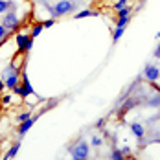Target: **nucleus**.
Returning <instances> with one entry per match:
<instances>
[{
  "label": "nucleus",
  "instance_id": "1",
  "mask_svg": "<svg viewBox=\"0 0 160 160\" xmlns=\"http://www.w3.org/2000/svg\"><path fill=\"white\" fill-rule=\"evenodd\" d=\"M46 9L50 11V15L53 17V18H59V17H64L68 15V13H72L74 9H76V4L74 2H70V0H61V2H57L55 6H44Z\"/></svg>",
  "mask_w": 160,
  "mask_h": 160
},
{
  "label": "nucleus",
  "instance_id": "2",
  "mask_svg": "<svg viewBox=\"0 0 160 160\" xmlns=\"http://www.w3.org/2000/svg\"><path fill=\"white\" fill-rule=\"evenodd\" d=\"M70 157L74 160H85L88 158V144L87 142H78L74 147H70Z\"/></svg>",
  "mask_w": 160,
  "mask_h": 160
},
{
  "label": "nucleus",
  "instance_id": "3",
  "mask_svg": "<svg viewBox=\"0 0 160 160\" xmlns=\"http://www.w3.org/2000/svg\"><path fill=\"white\" fill-rule=\"evenodd\" d=\"M2 26H4L6 30H11V32L18 28V17L15 15V11H9V13H6L4 20H2Z\"/></svg>",
  "mask_w": 160,
  "mask_h": 160
},
{
  "label": "nucleus",
  "instance_id": "4",
  "mask_svg": "<svg viewBox=\"0 0 160 160\" xmlns=\"http://www.w3.org/2000/svg\"><path fill=\"white\" fill-rule=\"evenodd\" d=\"M144 76H145L147 81L155 83V81H158V78H160V68L155 66V64H147V66L144 68Z\"/></svg>",
  "mask_w": 160,
  "mask_h": 160
},
{
  "label": "nucleus",
  "instance_id": "5",
  "mask_svg": "<svg viewBox=\"0 0 160 160\" xmlns=\"http://www.w3.org/2000/svg\"><path fill=\"white\" fill-rule=\"evenodd\" d=\"M35 120H37V118H28V120H24V122L20 123V127H18V134H20V136H24V134L32 129V125L35 123Z\"/></svg>",
  "mask_w": 160,
  "mask_h": 160
},
{
  "label": "nucleus",
  "instance_id": "6",
  "mask_svg": "<svg viewBox=\"0 0 160 160\" xmlns=\"http://www.w3.org/2000/svg\"><path fill=\"white\" fill-rule=\"evenodd\" d=\"M28 39H30V35H26V33H18V35H17V44H18V52H24V48H26V42H28Z\"/></svg>",
  "mask_w": 160,
  "mask_h": 160
},
{
  "label": "nucleus",
  "instance_id": "7",
  "mask_svg": "<svg viewBox=\"0 0 160 160\" xmlns=\"http://www.w3.org/2000/svg\"><path fill=\"white\" fill-rule=\"evenodd\" d=\"M131 132H132L134 136L142 138V136H144V127H142L140 123H131Z\"/></svg>",
  "mask_w": 160,
  "mask_h": 160
},
{
  "label": "nucleus",
  "instance_id": "8",
  "mask_svg": "<svg viewBox=\"0 0 160 160\" xmlns=\"http://www.w3.org/2000/svg\"><path fill=\"white\" fill-rule=\"evenodd\" d=\"M76 18H85V17H99V11H90V9H83L79 13H76Z\"/></svg>",
  "mask_w": 160,
  "mask_h": 160
},
{
  "label": "nucleus",
  "instance_id": "9",
  "mask_svg": "<svg viewBox=\"0 0 160 160\" xmlns=\"http://www.w3.org/2000/svg\"><path fill=\"white\" fill-rule=\"evenodd\" d=\"M18 147H20V142H17V144L13 145V147H11L9 151H8V155H4V158H6V160L15 158V157H17V153H18Z\"/></svg>",
  "mask_w": 160,
  "mask_h": 160
},
{
  "label": "nucleus",
  "instance_id": "10",
  "mask_svg": "<svg viewBox=\"0 0 160 160\" xmlns=\"http://www.w3.org/2000/svg\"><path fill=\"white\" fill-rule=\"evenodd\" d=\"M136 105H138V101H136V99H129L127 103H125V105H123V107L120 109V116H122V114H125V112H127L129 109H132V107H136Z\"/></svg>",
  "mask_w": 160,
  "mask_h": 160
},
{
  "label": "nucleus",
  "instance_id": "11",
  "mask_svg": "<svg viewBox=\"0 0 160 160\" xmlns=\"http://www.w3.org/2000/svg\"><path fill=\"white\" fill-rule=\"evenodd\" d=\"M129 20H131V15H127V17H118L116 26H118V28H125V26L129 24Z\"/></svg>",
  "mask_w": 160,
  "mask_h": 160
},
{
  "label": "nucleus",
  "instance_id": "12",
  "mask_svg": "<svg viewBox=\"0 0 160 160\" xmlns=\"http://www.w3.org/2000/svg\"><path fill=\"white\" fill-rule=\"evenodd\" d=\"M11 6H13V2H6V0H0V13H6L8 9H13Z\"/></svg>",
  "mask_w": 160,
  "mask_h": 160
},
{
  "label": "nucleus",
  "instance_id": "13",
  "mask_svg": "<svg viewBox=\"0 0 160 160\" xmlns=\"http://www.w3.org/2000/svg\"><path fill=\"white\" fill-rule=\"evenodd\" d=\"M123 30H125V28H118V26H116V30H114V33H112V41H114V42L120 41V37L123 35Z\"/></svg>",
  "mask_w": 160,
  "mask_h": 160
},
{
  "label": "nucleus",
  "instance_id": "14",
  "mask_svg": "<svg viewBox=\"0 0 160 160\" xmlns=\"http://www.w3.org/2000/svg\"><path fill=\"white\" fill-rule=\"evenodd\" d=\"M42 30H44V26H42V22H39L37 26H33V30H32V33H30V35H32V37H37V35L42 32Z\"/></svg>",
  "mask_w": 160,
  "mask_h": 160
},
{
  "label": "nucleus",
  "instance_id": "15",
  "mask_svg": "<svg viewBox=\"0 0 160 160\" xmlns=\"http://www.w3.org/2000/svg\"><path fill=\"white\" fill-rule=\"evenodd\" d=\"M111 158L112 160H123L125 157H123V153H122L120 149H114V151L111 153Z\"/></svg>",
  "mask_w": 160,
  "mask_h": 160
},
{
  "label": "nucleus",
  "instance_id": "16",
  "mask_svg": "<svg viewBox=\"0 0 160 160\" xmlns=\"http://www.w3.org/2000/svg\"><path fill=\"white\" fill-rule=\"evenodd\" d=\"M13 92H15V94H18V96H22V98L28 96V92H26V90H24V87H20V85L13 87Z\"/></svg>",
  "mask_w": 160,
  "mask_h": 160
},
{
  "label": "nucleus",
  "instance_id": "17",
  "mask_svg": "<svg viewBox=\"0 0 160 160\" xmlns=\"http://www.w3.org/2000/svg\"><path fill=\"white\" fill-rule=\"evenodd\" d=\"M131 9H132V8H129V6H123L122 9H118V17H127V15H131Z\"/></svg>",
  "mask_w": 160,
  "mask_h": 160
},
{
  "label": "nucleus",
  "instance_id": "18",
  "mask_svg": "<svg viewBox=\"0 0 160 160\" xmlns=\"http://www.w3.org/2000/svg\"><path fill=\"white\" fill-rule=\"evenodd\" d=\"M28 118H32V111L22 112V114H18V116H17V120H18V122H24V120H28Z\"/></svg>",
  "mask_w": 160,
  "mask_h": 160
},
{
  "label": "nucleus",
  "instance_id": "19",
  "mask_svg": "<svg viewBox=\"0 0 160 160\" xmlns=\"http://www.w3.org/2000/svg\"><path fill=\"white\" fill-rule=\"evenodd\" d=\"M125 4H127V0H118V2H116V4H114V9H116V11H118V9H122V8H123V6H125Z\"/></svg>",
  "mask_w": 160,
  "mask_h": 160
},
{
  "label": "nucleus",
  "instance_id": "20",
  "mask_svg": "<svg viewBox=\"0 0 160 160\" xmlns=\"http://www.w3.org/2000/svg\"><path fill=\"white\" fill-rule=\"evenodd\" d=\"M53 22H55V18L52 17V18H48V20H44V22H42V26H44V28H52V26H53Z\"/></svg>",
  "mask_w": 160,
  "mask_h": 160
},
{
  "label": "nucleus",
  "instance_id": "21",
  "mask_svg": "<svg viewBox=\"0 0 160 160\" xmlns=\"http://www.w3.org/2000/svg\"><path fill=\"white\" fill-rule=\"evenodd\" d=\"M92 145H94V147H98V145H101V138H98V136H94V138H92Z\"/></svg>",
  "mask_w": 160,
  "mask_h": 160
},
{
  "label": "nucleus",
  "instance_id": "22",
  "mask_svg": "<svg viewBox=\"0 0 160 160\" xmlns=\"http://www.w3.org/2000/svg\"><path fill=\"white\" fill-rule=\"evenodd\" d=\"M6 33H8V30H6V28L0 24V39H4V37H6Z\"/></svg>",
  "mask_w": 160,
  "mask_h": 160
},
{
  "label": "nucleus",
  "instance_id": "23",
  "mask_svg": "<svg viewBox=\"0 0 160 160\" xmlns=\"http://www.w3.org/2000/svg\"><path fill=\"white\" fill-rule=\"evenodd\" d=\"M155 57H158V59H160V44L157 46V50H155Z\"/></svg>",
  "mask_w": 160,
  "mask_h": 160
},
{
  "label": "nucleus",
  "instance_id": "24",
  "mask_svg": "<svg viewBox=\"0 0 160 160\" xmlns=\"http://www.w3.org/2000/svg\"><path fill=\"white\" fill-rule=\"evenodd\" d=\"M122 153H123V157H125V155L131 153V149H129V147H123V149H122Z\"/></svg>",
  "mask_w": 160,
  "mask_h": 160
},
{
  "label": "nucleus",
  "instance_id": "25",
  "mask_svg": "<svg viewBox=\"0 0 160 160\" xmlns=\"http://www.w3.org/2000/svg\"><path fill=\"white\" fill-rule=\"evenodd\" d=\"M2 101H4V103H9V101H11V96H4V99H2Z\"/></svg>",
  "mask_w": 160,
  "mask_h": 160
},
{
  "label": "nucleus",
  "instance_id": "26",
  "mask_svg": "<svg viewBox=\"0 0 160 160\" xmlns=\"http://www.w3.org/2000/svg\"><path fill=\"white\" fill-rule=\"evenodd\" d=\"M4 87H6V83H4V81L0 79V90H4Z\"/></svg>",
  "mask_w": 160,
  "mask_h": 160
},
{
  "label": "nucleus",
  "instance_id": "27",
  "mask_svg": "<svg viewBox=\"0 0 160 160\" xmlns=\"http://www.w3.org/2000/svg\"><path fill=\"white\" fill-rule=\"evenodd\" d=\"M157 37H158V41H160V32H158V33H157Z\"/></svg>",
  "mask_w": 160,
  "mask_h": 160
},
{
  "label": "nucleus",
  "instance_id": "28",
  "mask_svg": "<svg viewBox=\"0 0 160 160\" xmlns=\"http://www.w3.org/2000/svg\"><path fill=\"white\" fill-rule=\"evenodd\" d=\"M155 142H157V144H160V138H158V140H155Z\"/></svg>",
  "mask_w": 160,
  "mask_h": 160
},
{
  "label": "nucleus",
  "instance_id": "29",
  "mask_svg": "<svg viewBox=\"0 0 160 160\" xmlns=\"http://www.w3.org/2000/svg\"><path fill=\"white\" fill-rule=\"evenodd\" d=\"M37 2H42V0H37Z\"/></svg>",
  "mask_w": 160,
  "mask_h": 160
}]
</instances>
